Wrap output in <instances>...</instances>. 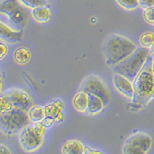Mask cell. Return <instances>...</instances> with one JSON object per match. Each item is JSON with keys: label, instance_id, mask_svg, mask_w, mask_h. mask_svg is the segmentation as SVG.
Wrapping results in <instances>:
<instances>
[{"label": "cell", "instance_id": "obj_14", "mask_svg": "<svg viewBox=\"0 0 154 154\" xmlns=\"http://www.w3.org/2000/svg\"><path fill=\"white\" fill-rule=\"evenodd\" d=\"M88 97L89 99H88V106L86 110V113L89 115H96L102 112L105 107L103 100L98 96L90 93L88 94Z\"/></svg>", "mask_w": 154, "mask_h": 154}, {"label": "cell", "instance_id": "obj_6", "mask_svg": "<svg viewBox=\"0 0 154 154\" xmlns=\"http://www.w3.org/2000/svg\"><path fill=\"white\" fill-rule=\"evenodd\" d=\"M45 129L41 123L29 124L19 134V144L26 152H34L41 147L43 143Z\"/></svg>", "mask_w": 154, "mask_h": 154}, {"label": "cell", "instance_id": "obj_19", "mask_svg": "<svg viewBox=\"0 0 154 154\" xmlns=\"http://www.w3.org/2000/svg\"><path fill=\"white\" fill-rule=\"evenodd\" d=\"M140 42L142 46L146 48H150L152 44L154 42V33L150 32H146L141 35L140 38Z\"/></svg>", "mask_w": 154, "mask_h": 154}, {"label": "cell", "instance_id": "obj_22", "mask_svg": "<svg viewBox=\"0 0 154 154\" xmlns=\"http://www.w3.org/2000/svg\"><path fill=\"white\" fill-rule=\"evenodd\" d=\"M143 16L147 23L154 25V6L145 9Z\"/></svg>", "mask_w": 154, "mask_h": 154}, {"label": "cell", "instance_id": "obj_9", "mask_svg": "<svg viewBox=\"0 0 154 154\" xmlns=\"http://www.w3.org/2000/svg\"><path fill=\"white\" fill-rule=\"evenodd\" d=\"M79 91L95 95L103 100L105 106L111 102V96L103 80L96 75H89L82 82Z\"/></svg>", "mask_w": 154, "mask_h": 154}, {"label": "cell", "instance_id": "obj_1", "mask_svg": "<svg viewBox=\"0 0 154 154\" xmlns=\"http://www.w3.org/2000/svg\"><path fill=\"white\" fill-rule=\"evenodd\" d=\"M152 56L149 55L143 67L133 82L134 96L130 105L141 109L154 98V75L152 70Z\"/></svg>", "mask_w": 154, "mask_h": 154}, {"label": "cell", "instance_id": "obj_20", "mask_svg": "<svg viewBox=\"0 0 154 154\" xmlns=\"http://www.w3.org/2000/svg\"><path fill=\"white\" fill-rule=\"evenodd\" d=\"M121 7L127 10H133L140 6L139 0H116Z\"/></svg>", "mask_w": 154, "mask_h": 154}, {"label": "cell", "instance_id": "obj_27", "mask_svg": "<svg viewBox=\"0 0 154 154\" xmlns=\"http://www.w3.org/2000/svg\"><path fill=\"white\" fill-rule=\"evenodd\" d=\"M149 50H150V53H152V55H154V42L152 44L150 48H149Z\"/></svg>", "mask_w": 154, "mask_h": 154}, {"label": "cell", "instance_id": "obj_16", "mask_svg": "<svg viewBox=\"0 0 154 154\" xmlns=\"http://www.w3.org/2000/svg\"><path fill=\"white\" fill-rule=\"evenodd\" d=\"M88 94L85 92L79 91L74 96L72 105L74 108L79 112H86L88 106Z\"/></svg>", "mask_w": 154, "mask_h": 154}, {"label": "cell", "instance_id": "obj_12", "mask_svg": "<svg viewBox=\"0 0 154 154\" xmlns=\"http://www.w3.org/2000/svg\"><path fill=\"white\" fill-rule=\"evenodd\" d=\"M0 37L1 39L10 43L19 42L23 39V32L20 29H13L4 23H0Z\"/></svg>", "mask_w": 154, "mask_h": 154}, {"label": "cell", "instance_id": "obj_7", "mask_svg": "<svg viewBox=\"0 0 154 154\" xmlns=\"http://www.w3.org/2000/svg\"><path fill=\"white\" fill-rule=\"evenodd\" d=\"M0 12L16 29L26 26L29 19V12L16 0H4L1 3Z\"/></svg>", "mask_w": 154, "mask_h": 154}, {"label": "cell", "instance_id": "obj_17", "mask_svg": "<svg viewBox=\"0 0 154 154\" xmlns=\"http://www.w3.org/2000/svg\"><path fill=\"white\" fill-rule=\"evenodd\" d=\"M29 117L32 123H41L45 118L44 106L39 105H33L28 111Z\"/></svg>", "mask_w": 154, "mask_h": 154}, {"label": "cell", "instance_id": "obj_28", "mask_svg": "<svg viewBox=\"0 0 154 154\" xmlns=\"http://www.w3.org/2000/svg\"><path fill=\"white\" fill-rule=\"evenodd\" d=\"M152 72H153V75H154V62L152 61Z\"/></svg>", "mask_w": 154, "mask_h": 154}, {"label": "cell", "instance_id": "obj_29", "mask_svg": "<svg viewBox=\"0 0 154 154\" xmlns=\"http://www.w3.org/2000/svg\"><path fill=\"white\" fill-rule=\"evenodd\" d=\"M152 60H153V62H154V55L152 56Z\"/></svg>", "mask_w": 154, "mask_h": 154}, {"label": "cell", "instance_id": "obj_15", "mask_svg": "<svg viewBox=\"0 0 154 154\" xmlns=\"http://www.w3.org/2000/svg\"><path fill=\"white\" fill-rule=\"evenodd\" d=\"M31 14L32 18L38 23H46L50 19V9L47 5H41L32 9Z\"/></svg>", "mask_w": 154, "mask_h": 154}, {"label": "cell", "instance_id": "obj_21", "mask_svg": "<svg viewBox=\"0 0 154 154\" xmlns=\"http://www.w3.org/2000/svg\"><path fill=\"white\" fill-rule=\"evenodd\" d=\"M24 5L34 9L41 5H47L48 2L46 0H19Z\"/></svg>", "mask_w": 154, "mask_h": 154}, {"label": "cell", "instance_id": "obj_8", "mask_svg": "<svg viewBox=\"0 0 154 154\" xmlns=\"http://www.w3.org/2000/svg\"><path fill=\"white\" fill-rule=\"evenodd\" d=\"M152 145V139L145 133H134L128 137L123 146L124 154H144L149 152Z\"/></svg>", "mask_w": 154, "mask_h": 154}, {"label": "cell", "instance_id": "obj_23", "mask_svg": "<svg viewBox=\"0 0 154 154\" xmlns=\"http://www.w3.org/2000/svg\"><path fill=\"white\" fill-rule=\"evenodd\" d=\"M139 2L140 6L144 9L154 6V0H139Z\"/></svg>", "mask_w": 154, "mask_h": 154}, {"label": "cell", "instance_id": "obj_2", "mask_svg": "<svg viewBox=\"0 0 154 154\" xmlns=\"http://www.w3.org/2000/svg\"><path fill=\"white\" fill-rule=\"evenodd\" d=\"M137 49L136 44L123 35L118 34L109 35L103 49L106 64L110 67L117 65Z\"/></svg>", "mask_w": 154, "mask_h": 154}, {"label": "cell", "instance_id": "obj_3", "mask_svg": "<svg viewBox=\"0 0 154 154\" xmlns=\"http://www.w3.org/2000/svg\"><path fill=\"white\" fill-rule=\"evenodd\" d=\"M149 55L150 50L149 48L144 46L137 48L133 54L118 63L117 65L112 66V71L126 77L133 82L143 69Z\"/></svg>", "mask_w": 154, "mask_h": 154}, {"label": "cell", "instance_id": "obj_13", "mask_svg": "<svg viewBox=\"0 0 154 154\" xmlns=\"http://www.w3.org/2000/svg\"><path fill=\"white\" fill-rule=\"evenodd\" d=\"M84 150L85 146L78 140H66L62 146V153L63 154H82Z\"/></svg>", "mask_w": 154, "mask_h": 154}, {"label": "cell", "instance_id": "obj_18", "mask_svg": "<svg viewBox=\"0 0 154 154\" xmlns=\"http://www.w3.org/2000/svg\"><path fill=\"white\" fill-rule=\"evenodd\" d=\"M31 53L26 47H19L14 53V60L19 64H26L30 60Z\"/></svg>", "mask_w": 154, "mask_h": 154}, {"label": "cell", "instance_id": "obj_5", "mask_svg": "<svg viewBox=\"0 0 154 154\" xmlns=\"http://www.w3.org/2000/svg\"><path fill=\"white\" fill-rule=\"evenodd\" d=\"M33 106V102L26 92L12 89L2 93L0 97V113L13 108H19L28 112Z\"/></svg>", "mask_w": 154, "mask_h": 154}, {"label": "cell", "instance_id": "obj_10", "mask_svg": "<svg viewBox=\"0 0 154 154\" xmlns=\"http://www.w3.org/2000/svg\"><path fill=\"white\" fill-rule=\"evenodd\" d=\"M64 103L62 100H53L44 106L45 118L41 124L45 128H49L55 123H59L64 119Z\"/></svg>", "mask_w": 154, "mask_h": 154}, {"label": "cell", "instance_id": "obj_26", "mask_svg": "<svg viewBox=\"0 0 154 154\" xmlns=\"http://www.w3.org/2000/svg\"><path fill=\"white\" fill-rule=\"evenodd\" d=\"M0 153H2V154H10L11 151L9 150V148H8L6 146L1 144V145H0Z\"/></svg>", "mask_w": 154, "mask_h": 154}, {"label": "cell", "instance_id": "obj_24", "mask_svg": "<svg viewBox=\"0 0 154 154\" xmlns=\"http://www.w3.org/2000/svg\"><path fill=\"white\" fill-rule=\"evenodd\" d=\"M84 153L99 154V153H102V152L100 150H99V149H96V148H92V147L90 146H85Z\"/></svg>", "mask_w": 154, "mask_h": 154}, {"label": "cell", "instance_id": "obj_11", "mask_svg": "<svg viewBox=\"0 0 154 154\" xmlns=\"http://www.w3.org/2000/svg\"><path fill=\"white\" fill-rule=\"evenodd\" d=\"M113 85L116 89L126 98L133 100L134 96V87L133 82L126 77L118 73H114L112 77Z\"/></svg>", "mask_w": 154, "mask_h": 154}, {"label": "cell", "instance_id": "obj_25", "mask_svg": "<svg viewBox=\"0 0 154 154\" xmlns=\"http://www.w3.org/2000/svg\"><path fill=\"white\" fill-rule=\"evenodd\" d=\"M0 49H1V57H0V59L2 60V58H3L5 55L7 54L8 47L5 44H4L3 42H2L1 43H0Z\"/></svg>", "mask_w": 154, "mask_h": 154}, {"label": "cell", "instance_id": "obj_4", "mask_svg": "<svg viewBox=\"0 0 154 154\" xmlns=\"http://www.w3.org/2000/svg\"><path fill=\"white\" fill-rule=\"evenodd\" d=\"M30 122L28 112L22 109L13 108L0 113V129L7 137L20 133Z\"/></svg>", "mask_w": 154, "mask_h": 154}]
</instances>
